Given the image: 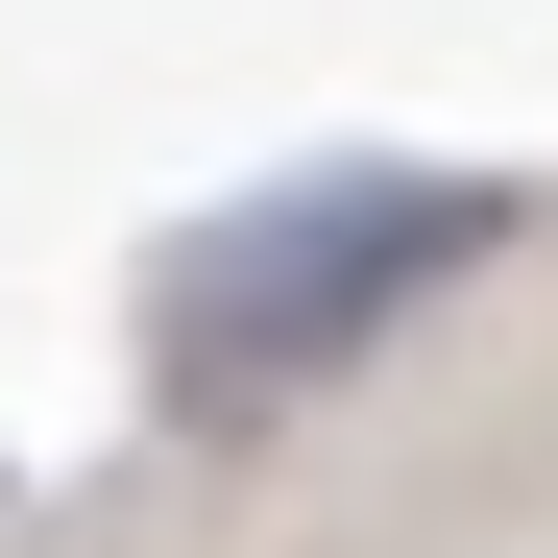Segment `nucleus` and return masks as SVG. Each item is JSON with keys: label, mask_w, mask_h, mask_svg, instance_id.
Segmentation results:
<instances>
[{"label": "nucleus", "mask_w": 558, "mask_h": 558, "mask_svg": "<svg viewBox=\"0 0 558 558\" xmlns=\"http://www.w3.org/2000/svg\"><path fill=\"white\" fill-rule=\"evenodd\" d=\"M510 219H534L510 170H292V195L195 219L146 267V413L170 437H267L292 389H340L389 316H437Z\"/></svg>", "instance_id": "nucleus-1"}]
</instances>
